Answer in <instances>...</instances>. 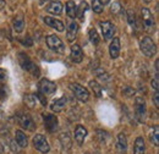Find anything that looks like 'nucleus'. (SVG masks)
Wrapping results in <instances>:
<instances>
[{
  "mask_svg": "<svg viewBox=\"0 0 159 154\" xmlns=\"http://www.w3.org/2000/svg\"><path fill=\"white\" fill-rule=\"evenodd\" d=\"M100 28H102V33H103V37L104 39H111L114 37V33H115V26L110 22V21H104V22H100Z\"/></svg>",
  "mask_w": 159,
  "mask_h": 154,
  "instance_id": "10",
  "label": "nucleus"
},
{
  "mask_svg": "<svg viewBox=\"0 0 159 154\" xmlns=\"http://www.w3.org/2000/svg\"><path fill=\"white\" fill-rule=\"evenodd\" d=\"M19 62H20L21 67L28 72H31L34 77H38L39 75V69L38 66L30 59V57L25 53H20L19 54Z\"/></svg>",
  "mask_w": 159,
  "mask_h": 154,
  "instance_id": "1",
  "label": "nucleus"
},
{
  "mask_svg": "<svg viewBox=\"0 0 159 154\" xmlns=\"http://www.w3.org/2000/svg\"><path fill=\"white\" fill-rule=\"evenodd\" d=\"M15 138H16V142H17V144L20 146L21 148H25V147H27V146H28L27 136L23 134V131L17 130V131L15 132Z\"/></svg>",
  "mask_w": 159,
  "mask_h": 154,
  "instance_id": "20",
  "label": "nucleus"
},
{
  "mask_svg": "<svg viewBox=\"0 0 159 154\" xmlns=\"http://www.w3.org/2000/svg\"><path fill=\"white\" fill-rule=\"evenodd\" d=\"M153 102H154L156 108H159V94H158V92H156V94H154V97H153Z\"/></svg>",
  "mask_w": 159,
  "mask_h": 154,
  "instance_id": "35",
  "label": "nucleus"
},
{
  "mask_svg": "<svg viewBox=\"0 0 159 154\" xmlns=\"http://www.w3.org/2000/svg\"><path fill=\"white\" fill-rule=\"evenodd\" d=\"M43 121H44V127L49 132H55L59 129V120L58 117L53 114H43Z\"/></svg>",
  "mask_w": 159,
  "mask_h": 154,
  "instance_id": "7",
  "label": "nucleus"
},
{
  "mask_svg": "<svg viewBox=\"0 0 159 154\" xmlns=\"http://www.w3.org/2000/svg\"><path fill=\"white\" fill-rule=\"evenodd\" d=\"M89 86H91V88H92V91L94 92V96L96 97H102V86H100L98 82H96V81H91L89 82Z\"/></svg>",
  "mask_w": 159,
  "mask_h": 154,
  "instance_id": "27",
  "label": "nucleus"
},
{
  "mask_svg": "<svg viewBox=\"0 0 159 154\" xmlns=\"http://www.w3.org/2000/svg\"><path fill=\"white\" fill-rule=\"evenodd\" d=\"M45 1H47V0H40V2H45Z\"/></svg>",
  "mask_w": 159,
  "mask_h": 154,
  "instance_id": "40",
  "label": "nucleus"
},
{
  "mask_svg": "<svg viewBox=\"0 0 159 154\" xmlns=\"http://www.w3.org/2000/svg\"><path fill=\"white\" fill-rule=\"evenodd\" d=\"M152 88L156 91V92H158L159 89V83H158V75H156L154 77V79H152Z\"/></svg>",
  "mask_w": 159,
  "mask_h": 154,
  "instance_id": "33",
  "label": "nucleus"
},
{
  "mask_svg": "<svg viewBox=\"0 0 159 154\" xmlns=\"http://www.w3.org/2000/svg\"><path fill=\"white\" fill-rule=\"evenodd\" d=\"M88 36H89V40L92 42V44H94V45L99 44L100 39H99V34H98L97 29H94V28L89 29V33H88Z\"/></svg>",
  "mask_w": 159,
  "mask_h": 154,
  "instance_id": "26",
  "label": "nucleus"
},
{
  "mask_svg": "<svg viewBox=\"0 0 159 154\" xmlns=\"http://www.w3.org/2000/svg\"><path fill=\"white\" fill-rule=\"evenodd\" d=\"M122 93H124V96L131 97V96H134V94H135V91H134L131 87H126V88L122 91Z\"/></svg>",
  "mask_w": 159,
  "mask_h": 154,
  "instance_id": "32",
  "label": "nucleus"
},
{
  "mask_svg": "<svg viewBox=\"0 0 159 154\" xmlns=\"http://www.w3.org/2000/svg\"><path fill=\"white\" fill-rule=\"evenodd\" d=\"M100 1H102V4H103V5H105V4H108L110 0H100Z\"/></svg>",
  "mask_w": 159,
  "mask_h": 154,
  "instance_id": "38",
  "label": "nucleus"
},
{
  "mask_svg": "<svg viewBox=\"0 0 159 154\" xmlns=\"http://www.w3.org/2000/svg\"><path fill=\"white\" fill-rule=\"evenodd\" d=\"M135 114L139 122L144 120L146 116V102L142 97H136L135 99Z\"/></svg>",
  "mask_w": 159,
  "mask_h": 154,
  "instance_id": "9",
  "label": "nucleus"
},
{
  "mask_svg": "<svg viewBox=\"0 0 159 154\" xmlns=\"http://www.w3.org/2000/svg\"><path fill=\"white\" fill-rule=\"evenodd\" d=\"M87 10H88V4L86 1H81L80 6L77 7V16L76 17H79L81 21H83L84 20V14H86Z\"/></svg>",
  "mask_w": 159,
  "mask_h": 154,
  "instance_id": "24",
  "label": "nucleus"
},
{
  "mask_svg": "<svg viewBox=\"0 0 159 154\" xmlns=\"http://www.w3.org/2000/svg\"><path fill=\"white\" fill-rule=\"evenodd\" d=\"M38 91L42 96H52L57 91V84L47 78H43L38 84Z\"/></svg>",
  "mask_w": 159,
  "mask_h": 154,
  "instance_id": "5",
  "label": "nucleus"
},
{
  "mask_svg": "<svg viewBox=\"0 0 159 154\" xmlns=\"http://www.w3.org/2000/svg\"><path fill=\"white\" fill-rule=\"evenodd\" d=\"M143 1H144V2H146V4H148V2H151V1H152V0H143Z\"/></svg>",
  "mask_w": 159,
  "mask_h": 154,
  "instance_id": "39",
  "label": "nucleus"
},
{
  "mask_svg": "<svg viewBox=\"0 0 159 154\" xmlns=\"http://www.w3.org/2000/svg\"><path fill=\"white\" fill-rule=\"evenodd\" d=\"M53 1H58V0H53Z\"/></svg>",
  "mask_w": 159,
  "mask_h": 154,
  "instance_id": "41",
  "label": "nucleus"
},
{
  "mask_svg": "<svg viewBox=\"0 0 159 154\" xmlns=\"http://www.w3.org/2000/svg\"><path fill=\"white\" fill-rule=\"evenodd\" d=\"M45 10L49 12V14H53V15H60L62 12V4L60 1H52L49 2L47 6H45Z\"/></svg>",
  "mask_w": 159,
  "mask_h": 154,
  "instance_id": "15",
  "label": "nucleus"
},
{
  "mask_svg": "<svg viewBox=\"0 0 159 154\" xmlns=\"http://www.w3.org/2000/svg\"><path fill=\"white\" fill-rule=\"evenodd\" d=\"M25 104L30 108V109H33L34 106H36V104H37V97H34L33 94H27V96H25Z\"/></svg>",
  "mask_w": 159,
  "mask_h": 154,
  "instance_id": "25",
  "label": "nucleus"
},
{
  "mask_svg": "<svg viewBox=\"0 0 159 154\" xmlns=\"http://www.w3.org/2000/svg\"><path fill=\"white\" fill-rule=\"evenodd\" d=\"M151 141H152V143H153L156 147L159 146V127L158 126L154 127V132L151 135Z\"/></svg>",
  "mask_w": 159,
  "mask_h": 154,
  "instance_id": "29",
  "label": "nucleus"
},
{
  "mask_svg": "<svg viewBox=\"0 0 159 154\" xmlns=\"http://www.w3.org/2000/svg\"><path fill=\"white\" fill-rule=\"evenodd\" d=\"M109 54H110V58L111 59H116L120 54V39L119 38H114L110 43V47H109Z\"/></svg>",
  "mask_w": 159,
  "mask_h": 154,
  "instance_id": "17",
  "label": "nucleus"
},
{
  "mask_svg": "<svg viewBox=\"0 0 159 154\" xmlns=\"http://www.w3.org/2000/svg\"><path fill=\"white\" fill-rule=\"evenodd\" d=\"M118 149L121 154L125 153L126 149H127V139H126V136L125 134H119L118 136Z\"/></svg>",
  "mask_w": 159,
  "mask_h": 154,
  "instance_id": "21",
  "label": "nucleus"
},
{
  "mask_svg": "<svg viewBox=\"0 0 159 154\" xmlns=\"http://www.w3.org/2000/svg\"><path fill=\"white\" fill-rule=\"evenodd\" d=\"M144 152H146L144 139L142 137H137L135 141V154H144Z\"/></svg>",
  "mask_w": 159,
  "mask_h": 154,
  "instance_id": "23",
  "label": "nucleus"
},
{
  "mask_svg": "<svg viewBox=\"0 0 159 154\" xmlns=\"http://www.w3.org/2000/svg\"><path fill=\"white\" fill-rule=\"evenodd\" d=\"M70 57L72 59V61L76 62V64H80L83 60V52H82V49H81L80 45L75 44V45L71 47V54H70Z\"/></svg>",
  "mask_w": 159,
  "mask_h": 154,
  "instance_id": "13",
  "label": "nucleus"
},
{
  "mask_svg": "<svg viewBox=\"0 0 159 154\" xmlns=\"http://www.w3.org/2000/svg\"><path fill=\"white\" fill-rule=\"evenodd\" d=\"M33 146L37 151H39L40 153H48L49 149H50L47 138L44 137V135H40V134L33 137Z\"/></svg>",
  "mask_w": 159,
  "mask_h": 154,
  "instance_id": "8",
  "label": "nucleus"
},
{
  "mask_svg": "<svg viewBox=\"0 0 159 154\" xmlns=\"http://www.w3.org/2000/svg\"><path fill=\"white\" fill-rule=\"evenodd\" d=\"M44 22H45V25H48L49 27H52V28H54V29H57L58 32H62L64 31V23L60 21V20L55 19V17H44Z\"/></svg>",
  "mask_w": 159,
  "mask_h": 154,
  "instance_id": "12",
  "label": "nucleus"
},
{
  "mask_svg": "<svg viewBox=\"0 0 159 154\" xmlns=\"http://www.w3.org/2000/svg\"><path fill=\"white\" fill-rule=\"evenodd\" d=\"M139 48H141V52L143 53V55H146L148 58H152V57L156 55L157 45H156V43L153 42V39L151 37H143L141 39Z\"/></svg>",
  "mask_w": 159,
  "mask_h": 154,
  "instance_id": "2",
  "label": "nucleus"
},
{
  "mask_svg": "<svg viewBox=\"0 0 159 154\" xmlns=\"http://www.w3.org/2000/svg\"><path fill=\"white\" fill-rule=\"evenodd\" d=\"M47 45L49 47V49H52L53 52L55 53H59V54H62L65 53V44L62 43V40L55 36V34H50L47 37Z\"/></svg>",
  "mask_w": 159,
  "mask_h": 154,
  "instance_id": "3",
  "label": "nucleus"
},
{
  "mask_svg": "<svg viewBox=\"0 0 159 154\" xmlns=\"http://www.w3.org/2000/svg\"><path fill=\"white\" fill-rule=\"evenodd\" d=\"M110 11H111V14H114V15H118L120 11H121V4H120L119 1H114V2H111V6H110Z\"/></svg>",
  "mask_w": 159,
  "mask_h": 154,
  "instance_id": "30",
  "label": "nucleus"
},
{
  "mask_svg": "<svg viewBox=\"0 0 159 154\" xmlns=\"http://www.w3.org/2000/svg\"><path fill=\"white\" fill-rule=\"evenodd\" d=\"M65 7H66V14H67V16H69L70 19H76V16H77V6H76L75 1L69 0V1L66 2Z\"/></svg>",
  "mask_w": 159,
  "mask_h": 154,
  "instance_id": "19",
  "label": "nucleus"
},
{
  "mask_svg": "<svg viewBox=\"0 0 159 154\" xmlns=\"http://www.w3.org/2000/svg\"><path fill=\"white\" fill-rule=\"evenodd\" d=\"M86 137H87V130L83 126L77 125L76 129H75V139H76V142L81 146L84 142V138Z\"/></svg>",
  "mask_w": 159,
  "mask_h": 154,
  "instance_id": "18",
  "label": "nucleus"
},
{
  "mask_svg": "<svg viewBox=\"0 0 159 154\" xmlns=\"http://www.w3.org/2000/svg\"><path fill=\"white\" fill-rule=\"evenodd\" d=\"M19 122H20L21 126L23 129H26L27 131H34L36 130V124H34L33 119L31 117L30 114H22V115H20Z\"/></svg>",
  "mask_w": 159,
  "mask_h": 154,
  "instance_id": "11",
  "label": "nucleus"
},
{
  "mask_svg": "<svg viewBox=\"0 0 159 154\" xmlns=\"http://www.w3.org/2000/svg\"><path fill=\"white\" fill-rule=\"evenodd\" d=\"M66 103H67L66 97H61V98L54 100V102L52 103V106H50V108H52V110L55 111V113H61V111L66 108Z\"/></svg>",
  "mask_w": 159,
  "mask_h": 154,
  "instance_id": "16",
  "label": "nucleus"
},
{
  "mask_svg": "<svg viewBox=\"0 0 159 154\" xmlns=\"http://www.w3.org/2000/svg\"><path fill=\"white\" fill-rule=\"evenodd\" d=\"M6 77H7V74H6V71H5V70H2V69H0V81H4V79H6Z\"/></svg>",
  "mask_w": 159,
  "mask_h": 154,
  "instance_id": "36",
  "label": "nucleus"
},
{
  "mask_svg": "<svg viewBox=\"0 0 159 154\" xmlns=\"http://www.w3.org/2000/svg\"><path fill=\"white\" fill-rule=\"evenodd\" d=\"M70 88H71L74 96L76 97L80 102H83L84 103V102H87L89 99V92H88V89L84 88V87H82L79 83H71L70 84Z\"/></svg>",
  "mask_w": 159,
  "mask_h": 154,
  "instance_id": "6",
  "label": "nucleus"
},
{
  "mask_svg": "<svg viewBox=\"0 0 159 154\" xmlns=\"http://www.w3.org/2000/svg\"><path fill=\"white\" fill-rule=\"evenodd\" d=\"M79 33V25L76 22H71L66 29V38L69 42H74Z\"/></svg>",
  "mask_w": 159,
  "mask_h": 154,
  "instance_id": "14",
  "label": "nucleus"
},
{
  "mask_svg": "<svg viewBox=\"0 0 159 154\" xmlns=\"http://www.w3.org/2000/svg\"><path fill=\"white\" fill-rule=\"evenodd\" d=\"M141 14H142V22H143V28L146 32H153L154 31V17H153V14L147 9V7H143L141 10Z\"/></svg>",
  "mask_w": 159,
  "mask_h": 154,
  "instance_id": "4",
  "label": "nucleus"
},
{
  "mask_svg": "<svg viewBox=\"0 0 159 154\" xmlns=\"http://www.w3.org/2000/svg\"><path fill=\"white\" fill-rule=\"evenodd\" d=\"M158 64H159V62H158V60H156V65H154V69H156V71H157V74H158V69H159V67H158Z\"/></svg>",
  "mask_w": 159,
  "mask_h": 154,
  "instance_id": "37",
  "label": "nucleus"
},
{
  "mask_svg": "<svg viewBox=\"0 0 159 154\" xmlns=\"http://www.w3.org/2000/svg\"><path fill=\"white\" fill-rule=\"evenodd\" d=\"M6 89H5V86H0V99H5L6 98Z\"/></svg>",
  "mask_w": 159,
  "mask_h": 154,
  "instance_id": "34",
  "label": "nucleus"
},
{
  "mask_svg": "<svg viewBox=\"0 0 159 154\" xmlns=\"http://www.w3.org/2000/svg\"><path fill=\"white\" fill-rule=\"evenodd\" d=\"M12 26H14L15 32L21 33L23 31V28H25V20H23V17L22 16H16L12 21Z\"/></svg>",
  "mask_w": 159,
  "mask_h": 154,
  "instance_id": "22",
  "label": "nucleus"
},
{
  "mask_svg": "<svg viewBox=\"0 0 159 154\" xmlns=\"http://www.w3.org/2000/svg\"><path fill=\"white\" fill-rule=\"evenodd\" d=\"M127 21L131 26H136V17H135V12L132 10H127Z\"/></svg>",
  "mask_w": 159,
  "mask_h": 154,
  "instance_id": "31",
  "label": "nucleus"
},
{
  "mask_svg": "<svg viewBox=\"0 0 159 154\" xmlns=\"http://www.w3.org/2000/svg\"><path fill=\"white\" fill-rule=\"evenodd\" d=\"M104 5L102 4L100 0H92V10L96 12V14H102L103 12V7Z\"/></svg>",
  "mask_w": 159,
  "mask_h": 154,
  "instance_id": "28",
  "label": "nucleus"
}]
</instances>
